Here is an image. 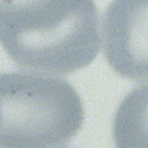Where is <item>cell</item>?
<instances>
[{
  "label": "cell",
  "instance_id": "obj_1",
  "mask_svg": "<svg viewBox=\"0 0 148 148\" xmlns=\"http://www.w3.org/2000/svg\"><path fill=\"white\" fill-rule=\"evenodd\" d=\"M0 44L17 66L70 74L91 64L101 37L94 0H0Z\"/></svg>",
  "mask_w": 148,
  "mask_h": 148
},
{
  "label": "cell",
  "instance_id": "obj_2",
  "mask_svg": "<svg viewBox=\"0 0 148 148\" xmlns=\"http://www.w3.org/2000/svg\"><path fill=\"white\" fill-rule=\"evenodd\" d=\"M84 106L66 80L46 73L0 74V147H61L82 128Z\"/></svg>",
  "mask_w": 148,
  "mask_h": 148
},
{
  "label": "cell",
  "instance_id": "obj_3",
  "mask_svg": "<svg viewBox=\"0 0 148 148\" xmlns=\"http://www.w3.org/2000/svg\"><path fill=\"white\" fill-rule=\"evenodd\" d=\"M148 0H114L103 16L105 56L121 76L147 81Z\"/></svg>",
  "mask_w": 148,
  "mask_h": 148
},
{
  "label": "cell",
  "instance_id": "obj_4",
  "mask_svg": "<svg viewBox=\"0 0 148 148\" xmlns=\"http://www.w3.org/2000/svg\"><path fill=\"white\" fill-rule=\"evenodd\" d=\"M147 92V86L136 90L126 97L121 106L114 121V139L119 147H142L140 140L147 145V114H139L147 110V95L139 102Z\"/></svg>",
  "mask_w": 148,
  "mask_h": 148
}]
</instances>
